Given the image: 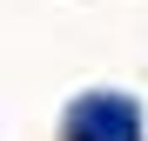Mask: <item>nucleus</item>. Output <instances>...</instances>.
<instances>
[{
  "mask_svg": "<svg viewBox=\"0 0 148 141\" xmlns=\"http://www.w3.org/2000/svg\"><path fill=\"white\" fill-rule=\"evenodd\" d=\"M61 141H141V108L121 87H88L67 101Z\"/></svg>",
  "mask_w": 148,
  "mask_h": 141,
  "instance_id": "1",
  "label": "nucleus"
}]
</instances>
